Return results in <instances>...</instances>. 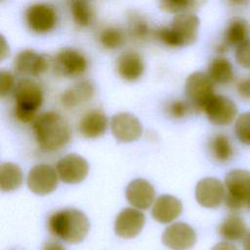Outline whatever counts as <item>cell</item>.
Returning a JSON list of instances; mask_svg holds the SVG:
<instances>
[{
  "instance_id": "6da1fadb",
  "label": "cell",
  "mask_w": 250,
  "mask_h": 250,
  "mask_svg": "<svg viewBox=\"0 0 250 250\" xmlns=\"http://www.w3.org/2000/svg\"><path fill=\"white\" fill-rule=\"evenodd\" d=\"M33 131L39 146L48 151L62 149L71 138L66 120L55 111H47L38 115L33 120Z\"/></svg>"
},
{
  "instance_id": "7a4b0ae2",
  "label": "cell",
  "mask_w": 250,
  "mask_h": 250,
  "mask_svg": "<svg viewBox=\"0 0 250 250\" xmlns=\"http://www.w3.org/2000/svg\"><path fill=\"white\" fill-rule=\"evenodd\" d=\"M47 226L55 237L71 244L81 242L90 229L87 216L75 208H64L54 212L50 215Z\"/></svg>"
},
{
  "instance_id": "3957f363",
  "label": "cell",
  "mask_w": 250,
  "mask_h": 250,
  "mask_svg": "<svg viewBox=\"0 0 250 250\" xmlns=\"http://www.w3.org/2000/svg\"><path fill=\"white\" fill-rule=\"evenodd\" d=\"M15 115L21 122L33 121L43 103V92L35 81L29 78L20 80L14 89Z\"/></svg>"
},
{
  "instance_id": "277c9868",
  "label": "cell",
  "mask_w": 250,
  "mask_h": 250,
  "mask_svg": "<svg viewBox=\"0 0 250 250\" xmlns=\"http://www.w3.org/2000/svg\"><path fill=\"white\" fill-rule=\"evenodd\" d=\"M225 204L233 211L247 206L250 199V171L234 169L225 178Z\"/></svg>"
},
{
  "instance_id": "5b68a950",
  "label": "cell",
  "mask_w": 250,
  "mask_h": 250,
  "mask_svg": "<svg viewBox=\"0 0 250 250\" xmlns=\"http://www.w3.org/2000/svg\"><path fill=\"white\" fill-rule=\"evenodd\" d=\"M214 82L202 71L189 74L185 82V95L192 110L203 111L208 101L215 95Z\"/></svg>"
},
{
  "instance_id": "8992f818",
  "label": "cell",
  "mask_w": 250,
  "mask_h": 250,
  "mask_svg": "<svg viewBox=\"0 0 250 250\" xmlns=\"http://www.w3.org/2000/svg\"><path fill=\"white\" fill-rule=\"evenodd\" d=\"M53 66L55 72L60 76L77 77L86 71L88 62L79 51L72 48H63L56 54Z\"/></svg>"
},
{
  "instance_id": "52a82bcc",
  "label": "cell",
  "mask_w": 250,
  "mask_h": 250,
  "mask_svg": "<svg viewBox=\"0 0 250 250\" xmlns=\"http://www.w3.org/2000/svg\"><path fill=\"white\" fill-rule=\"evenodd\" d=\"M58 177V172L53 166L49 164H37L29 170L26 184L33 193L46 195L56 189Z\"/></svg>"
},
{
  "instance_id": "ba28073f",
  "label": "cell",
  "mask_w": 250,
  "mask_h": 250,
  "mask_svg": "<svg viewBox=\"0 0 250 250\" xmlns=\"http://www.w3.org/2000/svg\"><path fill=\"white\" fill-rule=\"evenodd\" d=\"M58 20L56 10L46 3H35L25 11V21L30 30L35 33H47L51 31Z\"/></svg>"
},
{
  "instance_id": "9c48e42d",
  "label": "cell",
  "mask_w": 250,
  "mask_h": 250,
  "mask_svg": "<svg viewBox=\"0 0 250 250\" xmlns=\"http://www.w3.org/2000/svg\"><path fill=\"white\" fill-rule=\"evenodd\" d=\"M50 63L51 60L48 56L26 49L16 56L13 65L18 74L36 77L46 72Z\"/></svg>"
},
{
  "instance_id": "30bf717a",
  "label": "cell",
  "mask_w": 250,
  "mask_h": 250,
  "mask_svg": "<svg viewBox=\"0 0 250 250\" xmlns=\"http://www.w3.org/2000/svg\"><path fill=\"white\" fill-rule=\"evenodd\" d=\"M56 170L60 180L63 183L77 184L87 177L89 164L82 156L75 153H69L58 161Z\"/></svg>"
},
{
  "instance_id": "8fae6325",
  "label": "cell",
  "mask_w": 250,
  "mask_h": 250,
  "mask_svg": "<svg viewBox=\"0 0 250 250\" xmlns=\"http://www.w3.org/2000/svg\"><path fill=\"white\" fill-rule=\"evenodd\" d=\"M209 121L216 125L230 124L236 114V104L228 97L215 94L206 104L203 110Z\"/></svg>"
},
{
  "instance_id": "7c38bea8",
  "label": "cell",
  "mask_w": 250,
  "mask_h": 250,
  "mask_svg": "<svg viewBox=\"0 0 250 250\" xmlns=\"http://www.w3.org/2000/svg\"><path fill=\"white\" fill-rule=\"evenodd\" d=\"M199 24V19L192 13H184L175 16L169 26L177 39L179 47H187L196 41Z\"/></svg>"
},
{
  "instance_id": "4fadbf2b",
  "label": "cell",
  "mask_w": 250,
  "mask_h": 250,
  "mask_svg": "<svg viewBox=\"0 0 250 250\" xmlns=\"http://www.w3.org/2000/svg\"><path fill=\"white\" fill-rule=\"evenodd\" d=\"M195 241L194 229L182 222L168 226L162 233V242L172 250H188L194 245Z\"/></svg>"
},
{
  "instance_id": "5bb4252c",
  "label": "cell",
  "mask_w": 250,
  "mask_h": 250,
  "mask_svg": "<svg viewBox=\"0 0 250 250\" xmlns=\"http://www.w3.org/2000/svg\"><path fill=\"white\" fill-rule=\"evenodd\" d=\"M225 193V185L212 177L200 180L195 187V198L201 206L206 208H217L224 201Z\"/></svg>"
},
{
  "instance_id": "9a60e30c",
  "label": "cell",
  "mask_w": 250,
  "mask_h": 250,
  "mask_svg": "<svg viewBox=\"0 0 250 250\" xmlns=\"http://www.w3.org/2000/svg\"><path fill=\"white\" fill-rule=\"evenodd\" d=\"M110 128L113 136L122 142H133L138 140L143 127L140 120L128 112H119L111 117Z\"/></svg>"
},
{
  "instance_id": "2e32d148",
  "label": "cell",
  "mask_w": 250,
  "mask_h": 250,
  "mask_svg": "<svg viewBox=\"0 0 250 250\" xmlns=\"http://www.w3.org/2000/svg\"><path fill=\"white\" fill-rule=\"evenodd\" d=\"M145 225L144 214L135 208H125L116 217L115 233L122 238H132L138 235Z\"/></svg>"
},
{
  "instance_id": "e0dca14e",
  "label": "cell",
  "mask_w": 250,
  "mask_h": 250,
  "mask_svg": "<svg viewBox=\"0 0 250 250\" xmlns=\"http://www.w3.org/2000/svg\"><path fill=\"white\" fill-rule=\"evenodd\" d=\"M116 71L125 81L134 82L140 79L145 71V63L142 56L132 50L121 53L116 60Z\"/></svg>"
},
{
  "instance_id": "ac0fdd59",
  "label": "cell",
  "mask_w": 250,
  "mask_h": 250,
  "mask_svg": "<svg viewBox=\"0 0 250 250\" xmlns=\"http://www.w3.org/2000/svg\"><path fill=\"white\" fill-rule=\"evenodd\" d=\"M125 193L128 202L142 210L147 209L152 204L155 196L154 188L145 179L133 180L127 186Z\"/></svg>"
},
{
  "instance_id": "d6986e66",
  "label": "cell",
  "mask_w": 250,
  "mask_h": 250,
  "mask_svg": "<svg viewBox=\"0 0 250 250\" xmlns=\"http://www.w3.org/2000/svg\"><path fill=\"white\" fill-rule=\"evenodd\" d=\"M107 127V117L101 109L87 111L79 120L77 130L87 139H96L103 136Z\"/></svg>"
},
{
  "instance_id": "ffe728a7",
  "label": "cell",
  "mask_w": 250,
  "mask_h": 250,
  "mask_svg": "<svg viewBox=\"0 0 250 250\" xmlns=\"http://www.w3.org/2000/svg\"><path fill=\"white\" fill-rule=\"evenodd\" d=\"M95 95V86L89 80H80L61 95V104L65 108H74L89 102Z\"/></svg>"
},
{
  "instance_id": "44dd1931",
  "label": "cell",
  "mask_w": 250,
  "mask_h": 250,
  "mask_svg": "<svg viewBox=\"0 0 250 250\" xmlns=\"http://www.w3.org/2000/svg\"><path fill=\"white\" fill-rule=\"evenodd\" d=\"M182 210V202L177 197L163 194L155 200L152 206L151 216L155 221L161 224H168L177 219L181 215Z\"/></svg>"
},
{
  "instance_id": "7402d4cb",
  "label": "cell",
  "mask_w": 250,
  "mask_h": 250,
  "mask_svg": "<svg viewBox=\"0 0 250 250\" xmlns=\"http://www.w3.org/2000/svg\"><path fill=\"white\" fill-rule=\"evenodd\" d=\"M250 38V24L241 18L232 19L227 25L224 35L223 44L229 47H238L244 41Z\"/></svg>"
},
{
  "instance_id": "603a6c76",
  "label": "cell",
  "mask_w": 250,
  "mask_h": 250,
  "mask_svg": "<svg viewBox=\"0 0 250 250\" xmlns=\"http://www.w3.org/2000/svg\"><path fill=\"white\" fill-rule=\"evenodd\" d=\"M218 233L226 241H238L247 234V227L240 216L231 214L219 225Z\"/></svg>"
},
{
  "instance_id": "cb8c5ba5",
  "label": "cell",
  "mask_w": 250,
  "mask_h": 250,
  "mask_svg": "<svg viewBox=\"0 0 250 250\" xmlns=\"http://www.w3.org/2000/svg\"><path fill=\"white\" fill-rule=\"evenodd\" d=\"M207 74L215 84L219 85H228L234 79L233 66L224 57H217L209 62Z\"/></svg>"
},
{
  "instance_id": "d4e9b609",
  "label": "cell",
  "mask_w": 250,
  "mask_h": 250,
  "mask_svg": "<svg viewBox=\"0 0 250 250\" xmlns=\"http://www.w3.org/2000/svg\"><path fill=\"white\" fill-rule=\"evenodd\" d=\"M209 153L214 160L220 163L228 162L233 155V146L228 136L216 134L209 139Z\"/></svg>"
},
{
  "instance_id": "484cf974",
  "label": "cell",
  "mask_w": 250,
  "mask_h": 250,
  "mask_svg": "<svg viewBox=\"0 0 250 250\" xmlns=\"http://www.w3.org/2000/svg\"><path fill=\"white\" fill-rule=\"evenodd\" d=\"M22 172L18 164L5 162L0 165V188L4 192L13 191L22 184Z\"/></svg>"
},
{
  "instance_id": "4316f807",
  "label": "cell",
  "mask_w": 250,
  "mask_h": 250,
  "mask_svg": "<svg viewBox=\"0 0 250 250\" xmlns=\"http://www.w3.org/2000/svg\"><path fill=\"white\" fill-rule=\"evenodd\" d=\"M70 13L74 22L82 27L90 25L94 18V12L86 0H71Z\"/></svg>"
},
{
  "instance_id": "83f0119b",
  "label": "cell",
  "mask_w": 250,
  "mask_h": 250,
  "mask_svg": "<svg viewBox=\"0 0 250 250\" xmlns=\"http://www.w3.org/2000/svg\"><path fill=\"white\" fill-rule=\"evenodd\" d=\"M205 0H161V8L172 14L190 13V11L199 8L203 5Z\"/></svg>"
},
{
  "instance_id": "f1b7e54d",
  "label": "cell",
  "mask_w": 250,
  "mask_h": 250,
  "mask_svg": "<svg viewBox=\"0 0 250 250\" xmlns=\"http://www.w3.org/2000/svg\"><path fill=\"white\" fill-rule=\"evenodd\" d=\"M101 45L107 50H113L120 47L124 40L125 36L122 30L116 27H107L104 29L99 36Z\"/></svg>"
},
{
  "instance_id": "f546056e",
  "label": "cell",
  "mask_w": 250,
  "mask_h": 250,
  "mask_svg": "<svg viewBox=\"0 0 250 250\" xmlns=\"http://www.w3.org/2000/svg\"><path fill=\"white\" fill-rule=\"evenodd\" d=\"M129 32L136 40H145L150 33L147 22L139 15H132L129 19Z\"/></svg>"
},
{
  "instance_id": "4dcf8cb0",
  "label": "cell",
  "mask_w": 250,
  "mask_h": 250,
  "mask_svg": "<svg viewBox=\"0 0 250 250\" xmlns=\"http://www.w3.org/2000/svg\"><path fill=\"white\" fill-rule=\"evenodd\" d=\"M234 133L242 144L250 146V112H244L237 117Z\"/></svg>"
},
{
  "instance_id": "1f68e13d",
  "label": "cell",
  "mask_w": 250,
  "mask_h": 250,
  "mask_svg": "<svg viewBox=\"0 0 250 250\" xmlns=\"http://www.w3.org/2000/svg\"><path fill=\"white\" fill-rule=\"evenodd\" d=\"M192 110L190 104L187 100H174L167 104L165 107L166 113L174 119H182Z\"/></svg>"
},
{
  "instance_id": "d6a6232c",
  "label": "cell",
  "mask_w": 250,
  "mask_h": 250,
  "mask_svg": "<svg viewBox=\"0 0 250 250\" xmlns=\"http://www.w3.org/2000/svg\"><path fill=\"white\" fill-rule=\"evenodd\" d=\"M235 61L241 67L250 69V38L235 48Z\"/></svg>"
},
{
  "instance_id": "836d02e7",
  "label": "cell",
  "mask_w": 250,
  "mask_h": 250,
  "mask_svg": "<svg viewBox=\"0 0 250 250\" xmlns=\"http://www.w3.org/2000/svg\"><path fill=\"white\" fill-rule=\"evenodd\" d=\"M15 86L14 75L10 71L2 69L0 71V96L4 98L15 89Z\"/></svg>"
},
{
  "instance_id": "e575fe53",
  "label": "cell",
  "mask_w": 250,
  "mask_h": 250,
  "mask_svg": "<svg viewBox=\"0 0 250 250\" xmlns=\"http://www.w3.org/2000/svg\"><path fill=\"white\" fill-rule=\"evenodd\" d=\"M235 88L238 96L241 99L250 101V75L240 78L237 81Z\"/></svg>"
},
{
  "instance_id": "d590c367",
  "label": "cell",
  "mask_w": 250,
  "mask_h": 250,
  "mask_svg": "<svg viewBox=\"0 0 250 250\" xmlns=\"http://www.w3.org/2000/svg\"><path fill=\"white\" fill-rule=\"evenodd\" d=\"M9 45L3 35H1V43H0V60L3 61L9 56Z\"/></svg>"
},
{
  "instance_id": "8d00e7d4",
  "label": "cell",
  "mask_w": 250,
  "mask_h": 250,
  "mask_svg": "<svg viewBox=\"0 0 250 250\" xmlns=\"http://www.w3.org/2000/svg\"><path fill=\"white\" fill-rule=\"evenodd\" d=\"M211 250H238L233 244L229 241H221L217 243Z\"/></svg>"
},
{
  "instance_id": "74e56055",
  "label": "cell",
  "mask_w": 250,
  "mask_h": 250,
  "mask_svg": "<svg viewBox=\"0 0 250 250\" xmlns=\"http://www.w3.org/2000/svg\"><path fill=\"white\" fill-rule=\"evenodd\" d=\"M41 250H66V249L59 242L48 241L42 246Z\"/></svg>"
},
{
  "instance_id": "f35d334b",
  "label": "cell",
  "mask_w": 250,
  "mask_h": 250,
  "mask_svg": "<svg viewBox=\"0 0 250 250\" xmlns=\"http://www.w3.org/2000/svg\"><path fill=\"white\" fill-rule=\"evenodd\" d=\"M227 2L235 8H241L245 7L250 3V0H227Z\"/></svg>"
},
{
  "instance_id": "ab89813d",
  "label": "cell",
  "mask_w": 250,
  "mask_h": 250,
  "mask_svg": "<svg viewBox=\"0 0 250 250\" xmlns=\"http://www.w3.org/2000/svg\"><path fill=\"white\" fill-rule=\"evenodd\" d=\"M242 248L243 250H250V232H247V234L243 238Z\"/></svg>"
},
{
  "instance_id": "60d3db41",
  "label": "cell",
  "mask_w": 250,
  "mask_h": 250,
  "mask_svg": "<svg viewBox=\"0 0 250 250\" xmlns=\"http://www.w3.org/2000/svg\"><path fill=\"white\" fill-rule=\"evenodd\" d=\"M247 207L250 209V199L248 200V203H247Z\"/></svg>"
}]
</instances>
